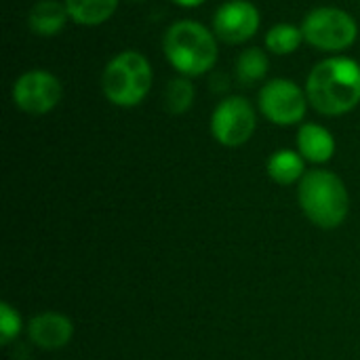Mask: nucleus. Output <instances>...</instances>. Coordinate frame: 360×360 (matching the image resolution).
Wrapping results in <instances>:
<instances>
[{"instance_id":"0eeeda50","label":"nucleus","mask_w":360,"mask_h":360,"mask_svg":"<svg viewBox=\"0 0 360 360\" xmlns=\"http://www.w3.org/2000/svg\"><path fill=\"white\" fill-rule=\"evenodd\" d=\"M308 103L306 91L289 78H272L257 95L259 112L278 127L302 122L308 112Z\"/></svg>"},{"instance_id":"f257e3e1","label":"nucleus","mask_w":360,"mask_h":360,"mask_svg":"<svg viewBox=\"0 0 360 360\" xmlns=\"http://www.w3.org/2000/svg\"><path fill=\"white\" fill-rule=\"evenodd\" d=\"M310 105L323 116H344L360 103V63L333 55L319 61L306 80Z\"/></svg>"},{"instance_id":"a211bd4d","label":"nucleus","mask_w":360,"mask_h":360,"mask_svg":"<svg viewBox=\"0 0 360 360\" xmlns=\"http://www.w3.org/2000/svg\"><path fill=\"white\" fill-rule=\"evenodd\" d=\"M21 331H23V321L19 312L8 302H2L0 304V344L8 346L13 340L19 338Z\"/></svg>"},{"instance_id":"f8f14e48","label":"nucleus","mask_w":360,"mask_h":360,"mask_svg":"<svg viewBox=\"0 0 360 360\" xmlns=\"http://www.w3.org/2000/svg\"><path fill=\"white\" fill-rule=\"evenodd\" d=\"M70 19L68 6L65 2L59 0H38L30 13H27V27L36 34V36H57L63 32L65 23Z\"/></svg>"},{"instance_id":"20e7f679","label":"nucleus","mask_w":360,"mask_h":360,"mask_svg":"<svg viewBox=\"0 0 360 360\" xmlns=\"http://www.w3.org/2000/svg\"><path fill=\"white\" fill-rule=\"evenodd\" d=\"M154 72L150 61L137 51L114 55L101 74V91L105 99L118 108L139 105L152 89Z\"/></svg>"},{"instance_id":"f03ea898","label":"nucleus","mask_w":360,"mask_h":360,"mask_svg":"<svg viewBox=\"0 0 360 360\" xmlns=\"http://www.w3.org/2000/svg\"><path fill=\"white\" fill-rule=\"evenodd\" d=\"M217 36L198 21H175L162 36V51L167 61L186 78H196L211 72L219 59Z\"/></svg>"},{"instance_id":"f3484780","label":"nucleus","mask_w":360,"mask_h":360,"mask_svg":"<svg viewBox=\"0 0 360 360\" xmlns=\"http://www.w3.org/2000/svg\"><path fill=\"white\" fill-rule=\"evenodd\" d=\"M194 97H196V91L190 78L186 76L173 78L165 89V110L173 116H181L192 108Z\"/></svg>"},{"instance_id":"1a4fd4ad","label":"nucleus","mask_w":360,"mask_h":360,"mask_svg":"<svg viewBox=\"0 0 360 360\" xmlns=\"http://www.w3.org/2000/svg\"><path fill=\"white\" fill-rule=\"evenodd\" d=\"M259 23V8L249 0H228L213 15V32L228 44H243L251 40L257 34Z\"/></svg>"},{"instance_id":"7ed1b4c3","label":"nucleus","mask_w":360,"mask_h":360,"mask_svg":"<svg viewBox=\"0 0 360 360\" xmlns=\"http://www.w3.org/2000/svg\"><path fill=\"white\" fill-rule=\"evenodd\" d=\"M302 213L321 230L340 228L350 213V194L342 177L327 169L308 171L297 184Z\"/></svg>"},{"instance_id":"4468645a","label":"nucleus","mask_w":360,"mask_h":360,"mask_svg":"<svg viewBox=\"0 0 360 360\" xmlns=\"http://www.w3.org/2000/svg\"><path fill=\"white\" fill-rule=\"evenodd\" d=\"M268 70H270V59L266 51L257 46L245 49L234 61V74L243 86H255L264 82L268 76Z\"/></svg>"},{"instance_id":"412c9836","label":"nucleus","mask_w":360,"mask_h":360,"mask_svg":"<svg viewBox=\"0 0 360 360\" xmlns=\"http://www.w3.org/2000/svg\"><path fill=\"white\" fill-rule=\"evenodd\" d=\"M131 2H143V0H131Z\"/></svg>"},{"instance_id":"dca6fc26","label":"nucleus","mask_w":360,"mask_h":360,"mask_svg":"<svg viewBox=\"0 0 360 360\" xmlns=\"http://www.w3.org/2000/svg\"><path fill=\"white\" fill-rule=\"evenodd\" d=\"M304 42L302 27L293 23H276L266 34V49L274 55H291Z\"/></svg>"},{"instance_id":"9d476101","label":"nucleus","mask_w":360,"mask_h":360,"mask_svg":"<svg viewBox=\"0 0 360 360\" xmlns=\"http://www.w3.org/2000/svg\"><path fill=\"white\" fill-rule=\"evenodd\" d=\"M30 342L40 350H61L74 338V323L61 312H40L25 325Z\"/></svg>"},{"instance_id":"39448f33","label":"nucleus","mask_w":360,"mask_h":360,"mask_svg":"<svg viewBox=\"0 0 360 360\" xmlns=\"http://www.w3.org/2000/svg\"><path fill=\"white\" fill-rule=\"evenodd\" d=\"M304 40L325 53L348 51L359 38V25L354 17L338 6L312 8L302 21Z\"/></svg>"},{"instance_id":"2eb2a0df","label":"nucleus","mask_w":360,"mask_h":360,"mask_svg":"<svg viewBox=\"0 0 360 360\" xmlns=\"http://www.w3.org/2000/svg\"><path fill=\"white\" fill-rule=\"evenodd\" d=\"M70 19L78 25H101L118 8V0H63Z\"/></svg>"},{"instance_id":"6ab92c4d","label":"nucleus","mask_w":360,"mask_h":360,"mask_svg":"<svg viewBox=\"0 0 360 360\" xmlns=\"http://www.w3.org/2000/svg\"><path fill=\"white\" fill-rule=\"evenodd\" d=\"M211 89H213L215 93L228 91V89H230V78H228V74H224V72L213 74V78H211Z\"/></svg>"},{"instance_id":"aec40b11","label":"nucleus","mask_w":360,"mask_h":360,"mask_svg":"<svg viewBox=\"0 0 360 360\" xmlns=\"http://www.w3.org/2000/svg\"><path fill=\"white\" fill-rule=\"evenodd\" d=\"M171 2H175L177 6H184V8H196V6H200L205 0H171Z\"/></svg>"},{"instance_id":"9b49d317","label":"nucleus","mask_w":360,"mask_h":360,"mask_svg":"<svg viewBox=\"0 0 360 360\" xmlns=\"http://www.w3.org/2000/svg\"><path fill=\"white\" fill-rule=\"evenodd\" d=\"M297 152L304 156V160L312 165H325L335 154V137L331 131L316 122H304L297 129Z\"/></svg>"},{"instance_id":"ddd939ff","label":"nucleus","mask_w":360,"mask_h":360,"mask_svg":"<svg viewBox=\"0 0 360 360\" xmlns=\"http://www.w3.org/2000/svg\"><path fill=\"white\" fill-rule=\"evenodd\" d=\"M268 175L278 186H293L300 184L306 171V160L295 150H276L268 158Z\"/></svg>"},{"instance_id":"423d86ee","label":"nucleus","mask_w":360,"mask_h":360,"mask_svg":"<svg viewBox=\"0 0 360 360\" xmlns=\"http://www.w3.org/2000/svg\"><path fill=\"white\" fill-rule=\"evenodd\" d=\"M257 129V114L247 97L232 95L221 99L211 116V135L226 148L245 146Z\"/></svg>"},{"instance_id":"6e6552de","label":"nucleus","mask_w":360,"mask_h":360,"mask_svg":"<svg viewBox=\"0 0 360 360\" xmlns=\"http://www.w3.org/2000/svg\"><path fill=\"white\" fill-rule=\"evenodd\" d=\"M61 95H63V86L59 78L46 70H30L21 74L11 91L13 103L30 116L49 114L51 110L57 108Z\"/></svg>"}]
</instances>
